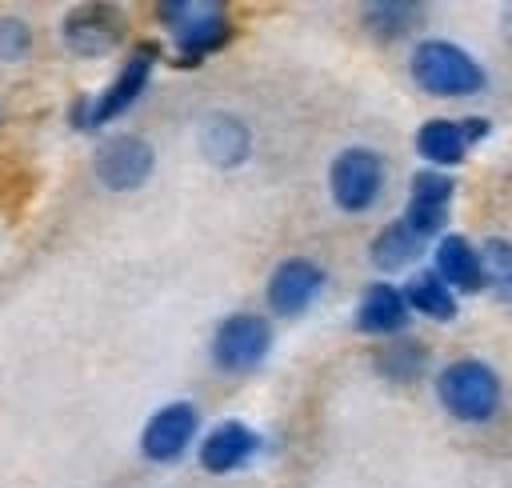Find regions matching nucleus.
I'll return each mask as SVG.
<instances>
[{
	"instance_id": "nucleus-13",
	"label": "nucleus",
	"mask_w": 512,
	"mask_h": 488,
	"mask_svg": "<svg viewBox=\"0 0 512 488\" xmlns=\"http://www.w3.org/2000/svg\"><path fill=\"white\" fill-rule=\"evenodd\" d=\"M412 324V312L400 296V284L392 280H372L360 300H356V332L376 336V340H392L404 336V328Z\"/></svg>"
},
{
	"instance_id": "nucleus-19",
	"label": "nucleus",
	"mask_w": 512,
	"mask_h": 488,
	"mask_svg": "<svg viewBox=\"0 0 512 488\" xmlns=\"http://www.w3.org/2000/svg\"><path fill=\"white\" fill-rule=\"evenodd\" d=\"M372 368L392 384H416L428 372V348L420 340H412V336H392V340H384L376 348Z\"/></svg>"
},
{
	"instance_id": "nucleus-9",
	"label": "nucleus",
	"mask_w": 512,
	"mask_h": 488,
	"mask_svg": "<svg viewBox=\"0 0 512 488\" xmlns=\"http://www.w3.org/2000/svg\"><path fill=\"white\" fill-rule=\"evenodd\" d=\"M200 440V404L168 400L140 428V456L148 464H176Z\"/></svg>"
},
{
	"instance_id": "nucleus-10",
	"label": "nucleus",
	"mask_w": 512,
	"mask_h": 488,
	"mask_svg": "<svg viewBox=\"0 0 512 488\" xmlns=\"http://www.w3.org/2000/svg\"><path fill=\"white\" fill-rule=\"evenodd\" d=\"M324 268L308 256H284L272 272H268V284H264V304L272 316H284V320H296L312 308V300L324 292Z\"/></svg>"
},
{
	"instance_id": "nucleus-21",
	"label": "nucleus",
	"mask_w": 512,
	"mask_h": 488,
	"mask_svg": "<svg viewBox=\"0 0 512 488\" xmlns=\"http://www.w3.org/2000/svg\"><path fill=\"white\" fill-rule=\"evenodd\" d=\"M452 196H456V180H452L448 172H436V168H420V172H412V180H408V204H420V208H440V212H448Z\"/></svg>"
},
{
	"instance_id": "nucleus-23",
	"label": "nucleus",
	"mask_w": 512,
	"mask_h": 488,
	"mask_svg": "<svg viewBox=\"0 0 512 488\" xmlns=\"http://www.w3.org/2000/svg\"><path fill=\"white\" fill-rule=\"evenodd\" d=\"M0 120H4V108H0Z\"/></svg>"
},
{
	"instance_id": "nucleus-12",
	"label": "nucleus",
	"mask_w": 512,
	"mask_h": 488,
	"mask_svg": "<svg viewBox=\"0 0 512 488\" xmlns=\"http://www.w3.org/2000/svg\"><path fill=\"white\" fill-rule=\"evenodd\" d=\"M60 40L84 60H100L124 44V24L108 4H80L60 20Z\"/></svg>"
},
{
	"instance_id": "nucleus-2",
	"label": "nucleus",
	"mask_w": 512,
	"mask_h": 488,
	"mask_svg": "<svg viewBox=\"0 0 512 488\" xmlns=\"http://www.w3.org/2000/svg\"><path fill=\"white\" fill-rule=\"evenodd\" d=\"M432 388H436L440 408L452 420H460V424H488V420L500 416V404H504V380L480 356H456V360H448L436 372Z\"/></svg>"
},
{
	"instance_id": "nucleus-7",
	"label": "nucleus",
	"mask_w": 512,
	"mask_h": 488,
	"mask_svg": "<svg viewBox=\"0 0 512 488\" xmlns=\"http://www.w3.org/2000/svg\"><path fill=\"white\" fill-rule=\"evenodd\" d=\"M488 136H492L488 116H432L416 128V156L428 168L448 172V168L464 164V156Z\"/></svg>"
},
{
	"instance_id": "nucleus-15",
	"label": "nucleus",
	"mask_w": 512,
	"mask_h": 488,
	"mask_svg": "<svg viewBox=\"0 0 512 488\" xmlns=\"http://www.w3.org/2000/svg\"><path fill=\"white\" fill-rule=\"evenodd\" d=\"M196 144H200L208 164L240 168L252 156V128L236 112H212V116H204V124L196 132Z\"/></svg>"
},
{
	"instance_id": "nucleus-17",
	"label": "nucleus",
	"mask_w": 512,
	"mask_h": 488,
	"mask_svg": "<svg viewBox=\"0 0 512 488\" xmlns=\"http://www.w3.org/2000/svg\"><path fill=\"white\" fill-rule=\"evenodd\" d=\"M360 24L372 40L380 44H396L404 36H412L424 24V4H408V0H372L360 8Z\"/></svg>"
},
{
	"instance_id": "nucleus-5",
	"label": "nucleus",
	"mask_w": 512,
	"mask_h": 488,
	"mask_svg": "<svg viewBox=\"0 0 512 488\" xmlns=\"http://www.w3.org/2000/svg\"><path fill=\"white\" fill-rule=\"evenodd\" d=\"M272 344H276V332L264 312H228L212 328L208 356L224 376H252L272 356Z\"/></svg>"
},
{
	"instance_id": "nucleus-20",
	"label": "nucleus",
	"mask_w": 512,
	"mask_h": 488,
	"mask_svg": "<svg viewBox=\"0 0 512 488\" xmlns=\"http://www.w3.org/2000/svg\"><path fill=\"white\" fill-rule=\"evenodd\" d=\"M480 256V272H484V292H492L496 300L512 296V244L504 236H484L476 244Z\"/></svg>"
},
{
	"instance_id": "nucleus-14",
	"label": "nucleus",
	"mask_w": 512,
	"mask_h": 488,
	"mask_svg": "<svg viewBox=\"0 0 512 488\" xmlns=\"http://www.w3.org/2000/svg\"><path fill=\"white\" fill-rule=\"evenodd\" d=\"M432 272L456 292V296H476L484 292V272L476 244L464 232H440L432 244Z\"/></svg>"
},
{
	"instance_id": "nucleus-16",
	"label": "nucleus",
	"mask_w": 512,
	"mask_h": 488,
	"mask_svg": "<svg viewBox=\"0 0 512 488\" xmlns=\"http://www.w3.org/2000/svg\"><path fill=\"white\" fill-rule=\"evenodd\" d=\"M400 296L412 316H424L432 324H452L460 316V296L432 268H412L408 280L400 284Z\"/></svg>"
},
{
	"instance_id": "nucleus-22",
	"label": "nucleus",
	"mask_w": 512,
	"mask_h": 488,
	"mask_svg": "<svg viewBox=\"0 0 512 488\" xmlns=\"http://www.w3.org/2000/svg\"><path fill=\"white\" fill-rule=\"evenodd\" d=\"M32 52V24L24 16H0V64H20Z\"/></svg>"
},
{
	"instance_id": "nucleus-11",
	"label": "nucleus",
	"mask_w": 512,
	"mask_h": 488,
	"mask_svg": "<svg viewBox=\"0 0 512 488\" xmlns=\"http://www.w3.org/2000/svg\"><path fill=\"white\" fill-rule=\"evenodd\" d=\"M260 448H264V436H260L252 424L228 416V420H216V424L196 440V464H200L208 476H232V472L248 468V464L260 456Z\"/></svg>"
},
{
	"instance_id": "nucleus-4",
	"label": "nucleus",
	"mask_w": 512,
	"mask_h": 488,
	"mask_svg": "<svg viewBox=\"0 0 512 488\" xmlns=\"http://www.w3.org/2000/svg\"><path fill=\"white\" fill-rule=\"evenodd\" d=\"M156 24L172 36L180 64H200L232 40V12L212 0H164L156 4Z\"/></svg>"
},
{
	"instance_id": "nucleus-3",
	"label": "nucleus",
	"mask_w": 512,
	"mask_h": 488,
	"mask_svg": "<svg viewBox=\"0 0 512 488\" xmlns=\"http://www.w3.org/2000/svg\"><path fill=\"white\" fill-rule=\"evenodd\" d=\"M160 56H164V52H160L156 40L132 44L128 56H124V64L116 68V76H112L96 96H80V100L72 104V128H76V132H96V128H104V124L120 120L128 108H136V100H140V96L148 92V84H152V68H156Z\"/></svg>"
},
{
	"instance_id": "nucleus-8",
	"label": "nucleus",
	"mask_w": 512,
	"mask_h": 488,
	"mask_svg": "<svg viewBox=\"0 0 512 488\" xmlns=\"http://www.w3.org/2000/svg\"><path fill=\"white\" fill-rule=\"evenodd\" d=\"M92 172H96V184L108 192H136L156 172V148L136 132H116L100 140L92 156Z\"/></svg>"
},
{
	"instance_id": "nucleus-18",
	"label": "nucleus",
	"mask_w": 512,
	"mask_h": 488,
	"mask_svg": "<svg viewBox=\"0 0 512 488\" xmlns=\"http://www.w3.org/2000/svg\"><path fill=\"white\" fill-rule=\"evenodd\" d=\"M420 256H424V240L412 236L400 220L384 224V228L372 236V244H368V260H372V268L380 272V280L392 276V272H408V268H416Z\"/></svg>"
},
{
	"instance_id": "nucleus-6",
	"label": "nucleus",
	"mask_w": 512,
	"mask_h": 488,
	"mask_svg": "<svg viewBox=\"0 0 512 488\" xmlns=\"http://www.w3.org/2000/svg\"><path fill=\"white\" fill-rule=\"evenodd\" d=\"M384 184H388V164L368 144H348L328 164V196L348 216H360V212L376 208Z\"/></svg>"
},
{
	"instance_id": "nucleus-1",
	"label": "nucleus",
	"mask_w": 512,
	"mask_h": 488,
	"mask_svg": "<svg viewBox=\"0 0 512 488\" xmlns=\"http://www.w3.org/2000/svg\"><path fill=\"white\" fill-rule=\"evenodd\" d=\"M408 76L420 92L440 100H468L488 92V68L456 40L424 36L408 52Z\"/></svg>"
}]
</instances>
